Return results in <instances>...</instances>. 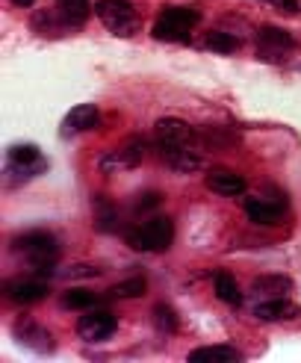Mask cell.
Wrapping results in <instances>:
<instances>
[{"label": "cell", "instance_id": "obj_1", "mask_svg": "<svg viewBox=\"0 0 301 363\" xmlns=\"http://www.w3.org/2000/svg\"><path fill=\"white\" fill-rule=\"evenodd\" d=\"M198 12L186 6H169L154 24V39L159 42H189V30L198 24Z\"/></svg>", "mask_w": 301, "mask_h": 363}, {"label": "cell", "instance_id": "obj_6", "mask_svg": "<svg viewBox=\"0 0 301 363\" xmlns=\"http://www.w3.org/2000/svg\"><path fill=\"white\" fill-rule=\"evenodd\" d=\"M154 136H157L159 148H183V145H192L195 142V130H192L186 121H177V118L157 121Z\"/></svg>", "mask_w": 301, "mask_h": 363}, {"label": "cell", "instance_id": "obj_25", "mask_svg": "<svg viewBox=\"0 0 301 363\" xmlns=\"http://www.w3.org/2000/svg\"><path fill=\"white\" fill-rule=\"evenodd\" d=\"M98 272H101V269H92V266H74L71 272H65V275H68V278H86V275L92 278V275H98Z\"/></svg>", "mask_w": 301, "mask_h": 363}, {"label": "cell", "instance_id": "obj_5", "mask_svg": "<svg viewBox=\"0 0 301 363\" xmlns=\"http://www.w3.org/2000/svg\"><path fill=\"white\" fill-rule=\"evenodd\" d=\"M115 328H118L115 316L106 313V311L86 313V316H80V322H77V334H80V340H86V342H103V340H110V337L115 334Z\"/></svg>", "mask_w": 301, "mask_h": 363}, {"label": "cell", "instance_id": "obj_27", "mask_svg": "<svg viewBox=\"0 0 301 363\" xmlns=\"http://www.w3.org/2000/svg\"><path fill=\"white\" fill-rule=\"evenodd\" d=\"M12 4H15V6H33L35 0H12Z\"/></svg>", "mask_w": 301, "mask_h": 363}, {"label": "cell", "instance_id": "obj_8", "mask_svg": "<svg viewBox=\"0 0 301 363\" xmlns=\"http://www.w3.org/2000/svg\"><path fill=\"white\" fill-rule=\"evenodd\" d=\"M254 316L263 319V322H278V319H298L301 311L293 301L283 298V296H272L269 301L254 304Z\"/></svg>", "mask_w": 301, "mask_h": 363}, {"label": "cell", "instance_id": "obj_18", "mask_svg": "<svg viewBox=\"0 0 301 363\" xmlns=\"http://www.w3.org/2000/svg\"><path fill=\"white\" fill-rule=\"evenodd\" d=\"M251 289L254 293H263V296H283L293 289V281L283 278V275H263V278L251 281Z\"/></svg>", "mask_w": 301, "mask_h": 363}, {"label": "cell", "instance_id": "obj_24", "mask_svg": "<svg viewBox=\"0 0 301 363\" xmlns=\"http://www.w3.org/2000/svg\"><path fill=\"white\" fill-rule=\"evenodd\" d=\"M154 322L159 331H177V316L169 304H157L154 307Z\"/></svg>", "mask_w": 301, "mask_h": 363}, {"label": "cell", "instance_id": "obj_11", "mask_svg": "<svg viewBox=\"0 0 301 363\" xmlns=\"http://www.w3.org/2000/svg\"><path fill=\"white\" fill-rule=\"evenodd\" d=\"M207 189L219 192V195H239L245 189V180L237 172L212 169V172H207Z\"/></svg>", "mask_w": 301, "mask_h": 363}, {"label": "cell", "instance_id": "obj_2", "mask_svg": "<svg viewBox=\"0 0 301 363\" xmlns=\"http://www.w3.org/2000/svg\"><path fill=\"white\" fill-rule=\"evenodd\" d=\"M174 240V225L166 216H154V219L142 222L133 233H127V242L139 251H166Z\"/></svg>", "mask_w": 301, "mask_h": 363}, {"label": "cell", "instance_id": "obj_14", "mask_svg": "<svg viewBox=\"0 0 301 363\" xmlns=\"http://www.w3.org/2000/svg\"><path fill=\"white\" fill-rule=\"evenodd\" d=\"M57 12L65 24L80 27L89 18V0H57Z\"/></svg>", "mask_w": 301, "mask_h": 363}, {"label": "cell", "instance_id": "obj_15", "mask_svg": "<svg viewBox=\"0 0 301 363\" xmlns=\"http://www.w3.org/2000/svg\"><path fill=\"white\" fill-rule=\"evenodd\" d=\"M257 42L266 48V50H293L295 42H293V35L287 30H280V27H263L257 33Z\"/></svg>", "mask_w": 301, "mask_h": 363}, {"label": "cell", "instance_id": "obj_10", "mask_svg": "<svg viewBox=\"0 0 301 363\" xmlns=\"http://www.w3.org/2000/svg\"><path fill=\"white\" fill-rule=\"evenodd\" d=\"M98 121V110L92 104H77L74 110H68L65 121H62V136H74V133H83L89 127H95Z\"/></svg>", "mask_w": 301, "mask_h": 363}, {"label": "cell", "instance_id": "obj_13", "mask_svg": "<svg viewBox=\"0 0 301 363\" xmlns=\"http://www.w3.org/2000/svg\"><path fill=\"white\" fill-rule=\"evenodd\" d=\"M47 296V286L39 281H18L9 286V298H15L18 304H30V301H42Z\"/></svg>", "mask_w": 301, "mask_h": 363}, {"label": "cell", "instance_id": "obj_26", "mask_svg": "<svg viewBox=\"0 0 301 363\" xmlns=\"http://www.w3.org/2000/svg\"><path fill=\"white\" fill-rule=\"evenodd\" d=\"M269 4L280 6L283 12H295V9H298V4H295V0H269Z\"/></svg>", "mask_w": 301, "mask_h": 363}, {"label": "cell", "instance_id": "obj_4", "mask_svg": "<svg viewBox=\"0 0 301 363\" xmlns=\"http://www.w3.org/2000/svg\"><path fill=\"white\" fill-rule=\"evenodd\" d=\"M15 248L24 251L35 269H50L53 260H57V240H53L50 233H45V230L21 233V237L15 240Z\"/></svg>", "mask_w": 301, "mask_h": 363}, {"label": "cell", "instance_id": "obj_20", "mask_svg": "<svg viewBox=\"0 0 301 363\" xmlns=\"http://www.w3.org/2000/svg\"><path fill=\"white\" fill-rule=\"evenodd\" d=\"M216 296L225 301V304H239L242 301V293H239V286H237V281L227 275V272H216Z\"/></svg>", "mask_w": 301, "mask_h": 363}, {"label": "cell", "instance_id": "obj_7", "mask_svg": "<svg viewBox=\"0 0 301 363\" xmlns=\"http://www.w3.org/2000/svg\"><path fill=\"white\" fill-rule=\"evenodd\" d=\"M142 151H145V145H142V139H130L124 142L121 148H115L113 154L103 157V172H121V169H133L142 162Z\"/></svg>", "mask_w": 301, "mask_h": 363}, {"label": "cell", "instance_id": "obj_16", "mask_svg": "<svg viewBox=\"0 0 301 363\" xmlns=\"http://www.w3.org/2000/svg\"><path fill=\"white\" fill-rule=\"evenodd\" d=\"M192 363H198V360H222V363H239L242 360V352L237 349H230V346H204V349H195L189 354Z\"/></svg>", "mask_w": 301, "mask_h": 363}, {"label": "cell", "instance_id": "obj_3", "mask_svg": "<svg viewBox=\"0 0 301 363\" xmlns=\"http://www.w3.org/2000/svg\"><path fill=\"white\" fill-rule=\"evenodd\" d=\"M95 12L103 21V27L113 30L115 35H133L139 30V18L136 9L130 6V0H98Z\"/></svg>", "mask_w": 301, "mask_h": 363}, {"label": "cell", "instance_id": "obj_22", "mask_svg": "<svg viewBox=\"0 0 301 363\" xmlns=\"http://www.w3.org/2000/svg\"><path fill=\"white\" fill-rule=\"evenodd\" d=\"M145 289H148V281L145 278H127V281H121L110 289V296L113 298H133V296H145Z\"/></svg>", "mask_w": 301, "mask_h": 363}, {"label": "cell", "instance_id": "obj_17", "mask_svg": "<svg viewBox=\"0 0 301 363\" xmlns=\"http://www.w3.org/2000/svg\"><path fill=\"white\" fill-rule=\"evenodd\" d=\"M15 334H18V340H24L27 346H33V349H45V352H50V337H47V331L45 328H39L35 322H21V325H15Z\"/></svg>", "mask_w": 301, "mask_h": 363}, {"label": "cell", "instance_id": "obj_21", "mask_svg": "<svg viewBox=\"0 0 301 363\" xmlns=\"http://www.w3.org/2000/svg\"><path fill=\"white\" fill-rule=\"evenodd\" d=\"M204 45H207L210 50H216V53H230V50H237V48H239V39H237V35H230V33L212 30V33H207Z\"/></svg>", "mask_w": 301, "mask_h": 363}, {"label": "cell", "instance_id": "obj_12", "mask_svg": "<svg viewBox=\"0 0 301 363\" xmlns=\"http://www.w3.org/2000/svg\"><path fill=\"white\" fill-rule=\"evenodd\" d=\"M159 151H163V160L169 162L174 172H183L186 174V172H198L204 166V160L195 154L189 145H183V148H159Z\"/></svg>", "mask_w": 301, "mask_h": 363}, {"label": "cell", "instance_id": "obj_19", "mask_svg": "<svg viewBox=\"0 0 301 363\" xmlns=\"http://www.w3.org/2000/svg\"><path fill=\"white\" fill-rule=\"evenodd\" d=\"M245 213H248V219L257 222V225H275V219H278V210L269 207L266 201H260V198H248Z\"/></svg>", "mask_w": 301, "mask_h": 363}, {"label": "cell", "instance_id": "obj_9", "mask_svg": "<svg viewBox=\"0 0 301 363\" xmlns=\"http://www.w3.org/2000/svg\"><path fill=\"white\" fill-rule=\"evenodd\" d=\"M9 166L15 172H21L24 177H30V174H35L45 166V160H42V154H39L35 145H15V148L9 151Z\"/></svg>", "mask_w": 301, "mask_h": 363}, {"label": "cell", "instance_id": "obj_23", "mask_svg": "<svg viewBox=\"0 0 301 363\" xmlns=\"http://www.w3.org/2000/svg\"><path fill=\"white\" fill-rule=\"evenodd\" d=\"M92 304H98V296L89 293V289H71V293H65V307H71V311H86Z\"/></svg>", "mask_w": 301, "mask_h": 363}]
</instances>
